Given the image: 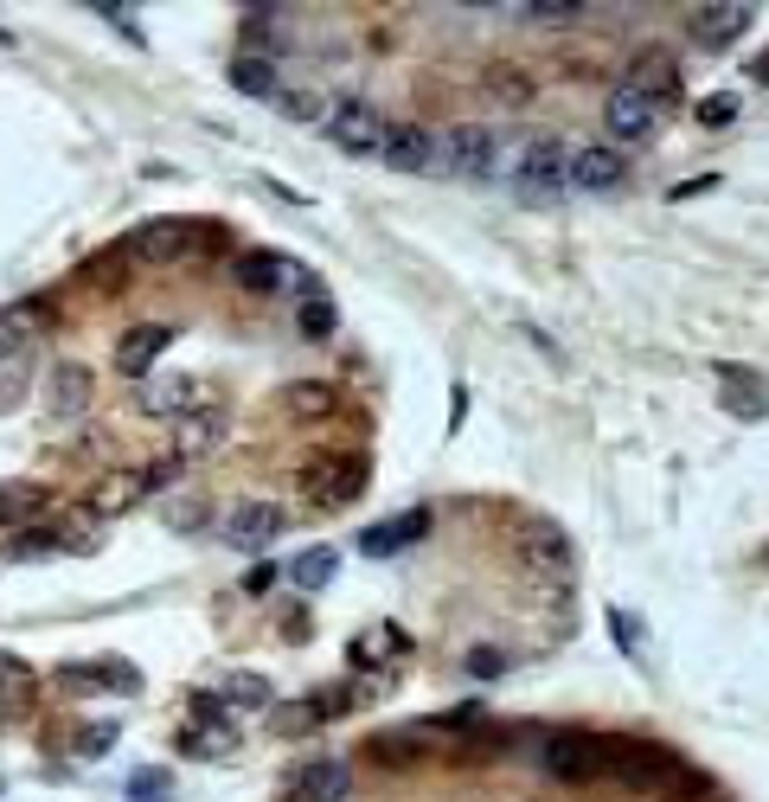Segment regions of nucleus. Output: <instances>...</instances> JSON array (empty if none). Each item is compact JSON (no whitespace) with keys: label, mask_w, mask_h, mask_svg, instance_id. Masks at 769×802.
<instances>
[{"label":"nucleus","mask_w":769,"mask_h":802,"mask_svg":"<svg viewBox=\"0 0 769 802\" xmlns=\"http://www.w3.org/2000/svg\"><path fill=\"white\" fill-rule=\"evenodd\" d=\"M430 167H436V174H456V180H482L494 167V129L456 123V129L430 136Z\"/></svg>","instance_id":"nucleus-1"},{"label":"nucleus","mask_w":769,"mask_h":802,"mask_svg":"<svg viewBox=\"0 0 769 802\" xmlns=\"http://www.w3.org/2000/svg\"><path fill=\"white\" fill-rule=\"evenodd\" d=\"M282 508L277 501H238V508L225 513V546H238V552H270L282 539Z\"/></svg>","instance_id":"nucleus-2"},{"label":"nucleus","mask_w":769,"mask_h":802,"mask_svg":"<svg viewBox=\"0 0 769 802\" xmlns=\"http://www.w3.org/2000/svg\"><path fill=\"white\" fill-rule=\"evenodd\" d=\"M321 129L334 136V148H347V154H379V142H385L392 123H385L379 110H366V103H328Z\"/></svg>","instance_id":"nucleus-3"},{"label":"nucleus","mask_w":769,"mask_h":802,"mask_svg":"<svg viewBox=\"0 0 769 802\" xmlns=\"http://www.w3.org/2000/svg\"><path fill=\"white\" fill-rule=\"evenodd\" d=\"M65 687H84V693H141V667L136 661H65L59 667Z\"/></svg>","instance_id":"nucleus-4"},{"label":"nucleus","mask_w":769,"mask_h":802,"mask_svg":"<svg viewBox=\"0 0 769 802\" xmlns=\"http://www.w3.org/2000/svg\"><path fill=\"white\" fill-rule=\"evenodd\" d=\"M200 231H206V225H187V219H148V225L136 231V238H129V251H136V257H148V264H174V257H187V251L200 244Z\"/></svg>","instance_id":"nucleus-5"},{"label":"nucleus","mask_w":769,"mask_h":802,"mask_svg":"<svg viewBox=\"0 0 769 802\" xmlns=\"http://www.w3.org/2000/svg\"><path fill=\"white\" fill-rule=\"evenodd\" d=\"M610 129H616V142H648V136L661 129V97L623 84V90L610 97Z\"/></svg>","instance_id":"nucleus-6"},{"label":"nucleus","mask_w":769,"mask_h":802,"mask_svg":"<svg viewBox=\"0 0 769 802\" xmlns=\"http://www.w3.org/2000/svg\"><path fill=\"white\" fill-rule=\"evenodd\" d=\"M200 405H206V385L187 379V372H180V379H148V385H141V411H148V418H193Z\"/></svg>","instance_id":"nucleus-7"},{"label":"nucleus","mask_w":769,"mask_h":802,"mask_svg":"<svg viewBox=\"0 0 769 802\" xmlns=\"http://www.w3.org/2000/svg\"><path fill=\"white\" fill-rule=\"evenodd\" d=\"M308 488H315V501H321V508H341V501H353V495L366 488V456H334V462H315V469H308Z\"/></svg>","instance_id":"nucleus-8"},{"label":"nucleus","mask_w":769,"mask_h":802,"mask_svg":"<svg viewBox=\"0 0 769 802\" xmlns=\"http://www.w3.org/2000/svg\"><path fill=\"white\" fill-rule=\"evenodd\" d=\"M546 771H552V777H603V738L559 731V738L546 744Z\"/></svg>","instance_id":"nucleus-9"},{"label":"nucleus","mask_w":769,"mask_h":802,"mask_svg":"<svg viewBox=\"0 0 769 802\" xmlns=\"http://www.w3.org/2000/svg\"><path fill=\"white\" fill-rule=\"evenodd\" d=\"M84 405H90V366L59 360L46 372V411H52V418H77Z\"/></svg>","instance_id":"nucleus-10"},{"label":"nucleus","mask_w":769,"mask_h":802,"mask_svg":"<svg viewBox=\"0 0 769 802\" xmlns=\"http://www.w3.org/2000/svg\"><path fill=\"white\" fill-rule=\"evenodd\" d=\"M423 526H430V513L423 508L398 513V520H379V526L359 533V552H366V559H392V552H405L411 539H423Z\"/></svg>","instance_id":"nucleus-11"},{"label":"nucleus","mask_w":769,"mask_h":802,"mask_svg":"<svg viewBox=\"0 0 769 802\" xmlns=\"http://www.w3.org/2000/svg\"><path fill=\"white\" fill-rule=\"evenodd\" d=\"M174 334H180V328H167V321H148V328H129V334H123V347H116V366H123L129 379H141L148 366H154L161 354H167V347H174Z\"/></svg>","instance_id":"nucleus-12"},{"label":"nucleus","mask_w":769,"mask_h":802,"mask_svg":"<svg viewBox=\"0 0 769 802\" xmlns=\"http://www.w3.org/2000/svg\"><path fill=\"white\" fill-rule=\"evenodd\" d=\"M564 187H584V193H610V187H623V154H616V148H584V154H571Z\"/></svg>","instance_id":"nucleus-13"},{"label":"nucleus","mask_w":769,"mask_h":802,"mask_svg":"<svg viewBox=\"0 0 769 802\" xmlns=\"http://www.w3.org/2000/svg\"><path fill=\"white\" fill-rule=\"evenodd\" d=\"M295 277V264L277 257V251H244L238 264H231V283H244V290H282Z\"/></svg>","instance_id":"nucleus-14"},{"label":"nucleus","mask_w":769,"mask_h":802,"mask_svg":"<svg viewBox=\"0 0 769 802\" xmlns=\"http://www.w3.org/2000/svg\"><path fill=\"white\" fill-rule=\"evenodd\" d=\"M744 26H751V7H700L693 13V39L700 46H731V39H744Z\"/></svg>","instance_id":"nucleus-15"},{"label":"nucleus","mask_w":769,"mask_h":802,"mask_svg":"<svg viewBox=\"0 0 769 802\" xmlns=\"http://www.w3.org/2000/svg\"><path fill=\"white\" fill-rule=\"evenodd\" d=\"M564 174H571V154H564L559 142L526 148V167H520V180H526L533 193H559V187H564Z\"/></svg>","instance_id":"nucleus-16"},{"label":"nucleus","mask_w":769,"mask_h":802,"mask_svg":"<svg viewBox=\"0 0 769 802\" xmlns=\"http://www.w3.org/2000/svg\"><path fill=\"white\" fill-rule=\"evenodd\" d=\"M379 161H385V167H398V174H411V167H430V129H385V142H379Z\"/></svg>","instance_id":"nucleus-17"},{"label":"nucleus","mask_w":769,"mask_h":802,"mask_svg":"<svg viewBox=\"0 0 769 802\" xmlns=\"http://www.w3.org/2000/svg\"><path fill=\"white\" fill-rule=\"evenodd\" d=\"M295 790L308 802H341L353 790V771L347 764H334V758H321V764H308L302 777H295Z\"/></svg>","instance_id":"nucleus-18"},{"label":"nucleus","mask_w":769,"mask_h":802,"mask_svg":"<svg viewBox=\"0 0 769 802\" xmlns=\"http://www.w3.org/2000/svg\"><path fill=\"white\" fill-rule=\"evenodd\" d=\"M347 700H289V706H270V726L282 731V738H302V731H315L328 713H341Z\"/></svg>","instance_id":"nucleus-19"},{"label":"nucleus","mask_w":769,"mask_h":802,"mask_svg":"<svg viewBox=\"0 0 769 802\" xmlns=\"http://www.w3.org/2000/svg\"><path fill=\"white\" fill-rule=\"evenodd\" d=\"M52 321H59V315H52V302H46V295H33V302H13V308L0 315V334H7V341H33V334H46Z\"/></svg>","instance_id":"nucleus-20"},{"label":"nucleus","mask_w":769,"mask_h":802,"mask_svg":"<svg viewBox=\"0 0 769 802\" xmlns=\"http://www.w3.org/2000/svg\"><path fill=\"white\" fill-rule=\"evenodd\" d=\"M39 508H46V488L39 482H7L0 488V526H26Z\"/></svg>","instance_id":"nucleus-21"},{"label":"nucleus","mask_w":769,"mask_h":802,"mask_svg":"<svg viewBox=\"0 0 769 802\" xmlns=\"http://www.w3.org/2000/svg\"><path fill=\"white\" fill-rule=\"evenodd\" d=\"M231 90H244V97H277V65L257 59V52L231 59Z\"/></svg>","instance_id":"nucleus-22"},{"label":"nucleus","mask_w":769,"mask_h":802,"mask_svg":"<svg viewBox=\"0 0 769 802\" xmlns=\"http://www.w3.org/2000/svg\"><path fill=\"white\" fill-rule=\"evenodd\" d=\"M218 431H225V418H218V411H206V418H180V431H174V456L187 462V456L212 449V443H218Z\"/></svg>","instance_id":"nucleus-23"},{"label":"nucleus","mask_w":769,"mask_h":802,"mask_svg":"<svg viewBox=\"0 0 769 802\" xmlns=\"http://www.w3.org/2000/svg\"><path fill=\"white\" fill-rule=\"evenodd\" d=\"M398 655H405V629H392V623H385V629H366V636L353 642V661H359V667H372V661H398Z\"/></svg>","instance_id":"nucleus-24"},{"label":"nucleus","mask_w":769,"mask_h":802,"mask_svg":"<svg viewBox=\"0 0 769 802\" xmlns=\"http://www.w3.org/2000/svg\"><path fill=\"white\" fill-rule=\"evenodd\" d=\"M526 559L546 565V572H564V565H571V546L559 539V526H533V533H526Z\"/></svg>","instance_id":"nucleus-25"},{"label":"nucleus","mask_w":769,"mask_h":802,"mask_svg":"<svg viewBox=\"0 0 769 802\" xmlns=\"http://www.w3.org/2000/svg\"><path fill=\"white\" fill-rule=\"evenodd\" d=\"M225 700H231V706H244V713H264V706H270V680H264V674H251V667H238V674L225 680Z\"/></svg>","instance_id":"nucleus-26"},{"label":"nucleus","mask_w":769,"mask_h":802,"mask_svg":"<svg viewBox=\"0 0 769 802\" xmlns=\"http://www.w3.org/2000/svg\"><path fill=\"white\" fill-rule=\"evenodd\" d=\"M295 328H302L308 341H328V334L341 328V308H334L328 295H315V302H302V308H295Z\"/></svg>","instance_id":"nucleus-27"},{"label":"nucleus","mask_w":769,"mask_h":802,"mask_svg":"<svg viewBox=\"0 0 769 802\" xmlns=\"http://www.w3.org/2000/svg\"><path fill=\"white\" fill-rule=\"evenodd\" d=\"M635 90L667 97V90H674V59H667V52H641V59H635Z\"/></svg>","instance_id":"nucleus-28"},{"label":"nucleus","mask_w":769,"mask_h":802,"mask_svg":"<svg viewBox=\"0 0 769 802\" xmlns=\"http://www.w3.org/2000/svg\"><path fill=\"white\" fill-rule=\"evenodd\" d=\"M180 744H187L193 758H231V751H238V726H200V731H187Z\"/></svg>","instance_id":"nucleus-29"},{"label":"nucleus","mask_w":769,"mask_h":802,"mask_svg":"<svg viewBox=\"0 0 769 802\" xmlns=\"http://www.w3.org/2000/svg\"><path fill=\"white\" fill-rule=\"evenodd\" d=\"M141 495L136 475H110V482H97V495H90V513H123L129 501Z\"/></svg>","instance_id":"nucleus-30"},{"label":"nucleus","mask_w":769,"mask_h":802,"mask_svg":"<svg viewBox=\"0 0 769 802\" xmlns=\"http://www.w3.org/2000/svg\"><path fill=\"white\" fill-rule=\"evenodd\" d=\"M289 578H295V590H321V584L334 578V552H321V546L302 552V559L289 565Z\"/></svg>","instance_id":"nucleus-31"},{"label":"nucleus","mask_w":769,"mask_h":802,"mask_svg":"<svg viewBox=\"0 0 769 802\" xmlns=\"http://www.w3.org/2000/svg\"><path fill=\"white\" fill-rule=\"evenodd\" d=\"M161 520H167L174 533H200V526H206V520H212V508H206V501H200V495H174V501H167V513H161Z\"/></svg>","instance_id":"nucleus-32"},{"label":"nucleus","mask_w":769,"mask_h":802,"mask_svg":"<svg viewBox=\"0 0 769 802\" xmlns=\"http://www.w3.org/2000/svg\"><path fill=\"white\" fill-rule=\"evenodd\" d=\"M39 552H65V546H59V533H46V526H20V533H13V546H7V559H39Z\"/></svg>","instance_id":"nucleus-33"},{"label":"nucleus","mask_w":769,"mask_h":802,"mask_svg":"<svg viewBox=\"0 0 769 802\" xmlns=\"http://www.w3.org/2000/svg\"><path fill=\"white\" fill-rule=\"evenodd\" d=\"M289 405H295L302 418H315V411H334V385H321V379H302V385L289 392Z\"/></svg>","instance_id":"nucleus-34"},{"label":"nucleus","mask_w":769,"mask_h":802,"mask_svg":"<svg viewBox=\"0 0 769 802\" xmlns=\"http://www.w3.org/2000/svg\"><path fill=\"white\" fill-rule=\"evenodd\" d=\"M277 103L289 110V116H302V123H321V116H328V103L308 97V90H277Z\"/></svg>","instance_id":"nucleus-35"},{"label":"nucleus","mask_w":769,"mask_h":802,"mask_svg":"<svg viewBox=\"0 0 769 802\" xmlns=\"http://www.w3.org/2000/svg\"><path fill=\"white\" fill-rule=\"evenodd\" d=\"M123 797H129V802H161V797H167V771H136Z\"/></svg>","instance_id":"nucleus-36"},{"label":"nucleus","mask_w":769,"mask_h":802,"mask_svg":"<svg viewBox=\"0 0 769 802\" xmlns=\"http://www.w3.org/2000/svg\"><path fill=\"white\" fill-rule=\"evenodd\" d=\"M180 469H187L180 456H161L154 469H141V475H136V482H141V495H148V488H167V482H180Z\"/></svg>","instance_id":"nucleus-37"},{"label":"nucleus","mask_w":769,"mask_h":802,"mask_svg":"<svg viewBox=\"0 0 769 802\" xmlns=\"http://www.w3.org/2000/svg\"><path fill=\"white\" fill-rule=\"evenodd\" d=\"M584 7H571V0H533L526 7V20H546V26H564V20H577Z\"/></svg>","instance_id":"nucleus-38"},{"label":"nucleus","mask_w":769,"mask_h":802,"mask_svg":"<svg viewBox=\"0 0 769 802\" xmlns=\"http://www.w3.org/2000/svg\"><path fill=\"white\" fill-rule=\"evenodd\" d=\"M731 116H738V97H705V103H700V123H705V129H725Z\"/></svg>","instance_id":"nucleus-39"},{"label":"nucleus","mask_w":769,"mask_h":802,"mask_svg":"<svg viewBox=\"0 0 769 802\" xmlns=\"http://www.w3.org/2000/svg\"><path fill=\"white\" fill-rule=\"evenodd\" d=\"M0 687L20 700V693H33V667H20V661H0Z\"/></svg>","instance_id":"nucleus-40"},{"label":"nucleus","mask_w":769,"mask_h":802,"mask_svg":"<svg viewBox=\"0 0 769 802\" xmlns=\"http://www.w3.org/2000/svg\"><path fill=\"white\" fill-rule=\"evenodd\" d=\"M110 744H116V726H90L84 738H77V751H84V758H103Z\"/></svg>","instance_id":"nucleus-41"},{"label":"nucleus","mask_w":769,"mask_h":802,"mask_svg":"<svg viewBox=\"0 0 769 802\" xmlns=\"http://www.w3.org/2000/svg\"><path fill=\"white\" fill-rule=\"evenodd\" d=\"M270 584H277V572H270V565H257V572H251V578H244V597H264V590H270Z\"/></svg>","instance_id":"nucleus-42"},{"label":"nucleus","mask_w":769,"mask_h":802,"mask_svg":"<svg viewBox=\"0 0 769 802\" xmlns=\"http://www.w3.org/2000/svg\"><path fill=\"white\" fill-rule=\"evenodd\" d=\"M13 354H20V341H7V334H0V360H13Z\"/></svg>","instance_id":"nucleus-43"}]
</instances>
